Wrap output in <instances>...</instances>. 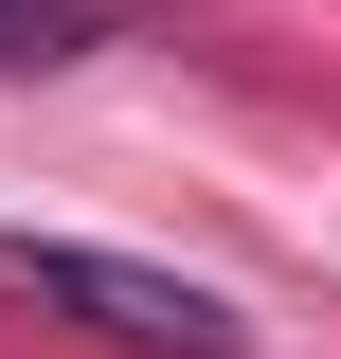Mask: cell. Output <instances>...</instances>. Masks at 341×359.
Wrapping results in <instances>:
<instances>
[{"label":"cell","mask_w":341,"mask_h":359,"mask_svg":"<svg viewBox=\"0 0 341 359\" xmlns=\"http://www.w3.org/2000/svg\"><path fill=\"white\" fill-rule=\"evenodd\" d=\"M126 36V0H0V72H72Z\"/></svg>","instance_id":"7a4b0ae2"},{"label":"cell","mask_w":341,"mask_h":359,"mask_svg":"<svg viewBox=\"0 0 341 359\" xmlns=\"http://www.w3.org/2000/svg\"><path fill=\"white\" fill-rule=\"evenodd\" d=\"M0 306H54V323H90L108 359H252V323L215 306L198 269L90 252V233H0Z\"/></svg>","instance_id":"6da1fadb"}]
</instances>
